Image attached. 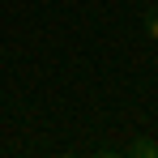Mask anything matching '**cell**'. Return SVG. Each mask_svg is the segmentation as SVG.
Instances as JSON below:
<instances>
[{
    "instance_id": "obj_1",
    "label": "cell",
    "mask_w": 158,
    "mask_h": 158,
    "mask_svg": "<svg viewBox=\"0 0 158 158\" xmlns=\"http://www.w3.org/2000/svg\"><path fill=\"white\" fill-rule=\"evenodd\" d=\"M128 154H137V158H158V141H132Z\"/></svg>"
},
{
    "instance_id": "obj_2",
    "label": "cell",
    "mask_w": 158,
    "mask_h": 158,
    "mask_svg": "<svg viewBox=\"0 0 158 158\" xmlns=\"http://www.w3.org/2000/svg\"><path fill=\"white\" fill-rule=\"evenodd\" d=\"M141 22H145V34H150V39L158 43V4H150V9L141 13Z\"/></svg>"
}]
</instances>
